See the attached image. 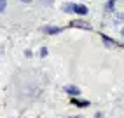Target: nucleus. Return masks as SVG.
Returning <instances> with one entry per match:
<instances>
[{"instance_id":"nucleus-1","label":"nucleus","mask_w":124,"mask_h":118,"mask_svg":"<svg viewBox=\"0 0 124 118\" xmlns=\"http://www.w3.org/2000/svg\"><path fill=\"white\" fill-rule=\"evenodd\" d=\"M42 31L47 33V35H56V33H60V31H61V28H60V26H44Z\"/></svg>"},{"instance_id":"nucleus-2","label":"nucleus","mask_w":124,"mask_h":118,"mask_svg":"<svg viewBox=\"0 0 124 118\" xmlns=\"http://www.w3.org/2000/svg\"><path fill=\"white\" fill-rule=\"evenodd\" d=\"M65 92L70 94V96H79L80 94V89H77L75 85H67V87H65Z\"/></svg>"},{"instance_id":"nucleus-3","label":"nucleus","mask_w":124,"mask_h":118,"mask_svg":"<svg viewBox=\"0 0 124 118\" xmlns=\"http://www.w3.org/2000/svg\"><path fill=\"white\" fill-rule=\"evenodd\" d=\"M73 12H75V14H80V16H86L87 14V7L86 5H73Z\"/></svg>"},{"instance_id":"nucleus-4","label":"nucleus","mask_w":124,"mask_h":118,"mask_svg":"<svg viewBox=\"0 0 124 118\" xmlns=\"http://www.w3.org/2000/svg\"><path fill=\"white\" fill-rule=\"evenodd\" d=\"M72 103L75 106H79V108H87L89 106V101H86V99H73Z\"/></svg>"},{"instance_id":"nucleus-5","label":"nucleus","mask_w":124,"mask_h":118,"mask_svg":"<svg viewBox=\"0 0 124 118\" xmlns=\"http://www.w3.org/2000/svg\"><path fill=\"white\" fill-rule=\"evenodd\" d=\"M101 40H103V44H105L107 47H115V45H117V44H115V42H114L112 38H108V37H105V35L101 37Z\"/></svg>"},{"instance_id":"nucleus-6","label":"nucleus","mask_w":124,"mask_h":118,"mask_svg":"<svg viewBox=\"0 0 124 118\" xmlns=\"http://www.w3.org/2000/svg\"><path fill=\"white\" fill-rule=\"evenodd\" d=\"M72 26H80V28H86V30H89L91 26L87 23H84V21H72Z\"/></svg>"},{"instance_id":"nucleus-7","label":"nucleus","mask_w":124,"mask_h":118,"mask_svg":"<svg viewBox=\"0 0 124 118\" xmlns=\"http://www.w3.org/2000/svg\"><path fill=\"white\" fill-rule=\"evenodd\" d=\"M114 7H115V0H108L105 4V11H114Z\"/></svg>"},{"instance_id":"nucleus-8","label":"nucleus","mask_w":124,"mask_h":118,"mask_svg":"<svg viewBox=\"0 0 124 118\" xmlns=\"http://www.w3.org/2000/svg\"><path fill=\"white\" fill-rule=\"evenodd\" d=\"M73 5H75V4H65V5H63V11L68 12V14H72V12H73Z\"/></svg>"},{"instance_id":"nucleus-9","label":"nucleus","mask_w":124,"mask_h":118,"mask_svg":"<svg viewBox=\"0 0 124 118\" xmlns=\"http://www.w3.org/2000/svg\"><path fill=\"white\" fill-rule=\"evenodd\" d=\"M122 21H124V16H122V14H115L114 23H122Z\"/></svg>"},{"instance_id":"nucleus-10","label":"nucleus","mask_w":124,"mask_h":118,"mask_svg":"<svg viewBox=\"0 0 124 118\" xmlns=\"http://www.w3.org/2000/svg\"><path fill=\"white\" fill-rule=\"evenodd\" d=\"M7 7V0H0V12H4Z\"/></svg>"},{"instance_id":"nucleus-11","label":"nucleus","mask_w":124,"mask_h":118,"mask_svg":"<svg viewBox=\"0 0 124 118\" xmlns=\"http://www.w3.org/2000/svg\"><path fill=\"white\" fill-rule=\"evenodd\" d=\"M40 2H42L44 5H51V4L54 2V0H40Z\"/></svg>"},{"instance_id":"nucleus-12","label":"nucleus","mask_w":124,"mask_h":118,"mask_svg":"<svg viewBox=\"0 0 124 118\" xmlns=\"http://www.w3.org/2000/svg\"><path fill=\"white\" fill-rule=\"evenodd\" d=\"M121 35H122V38H124V28H122V30H121Z\"/></svg>"},{"instance_id":"nucleus-13","label":"nucleus","mask_w":124,"mask_h":118,"mask_svg":"<svg viewBox=\"0 0 124 118\" xmlns=\"http://www.w3.org/2000/svg\"><path fill=\"white\" fill-rule=\"evenodd\" d=\"M21 2H24V4H28V2H31V0H21Z\"/></svg>"},{"instance_id":"nucleus-14","label":"nucleus","mask_w":124,"mask_h":118,"mask_svg":"<svg viewBox=\"0 0 124 118\" xmlns=\"http://www.w3.org/2000/svg\"><path fill=\"white\" fill-rule=\"evenodd\" d=\"M70 118H82V116H70Z\"/></svg>"}]
</instances>
